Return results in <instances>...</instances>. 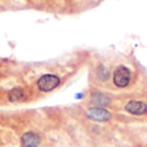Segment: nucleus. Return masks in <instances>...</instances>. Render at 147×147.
Segmentation results:
<instances>
[{
  "label": "nucleus",
  "mask_w": 147,
  "mask_h": 147,
  "mask_svg": "<svg viewBox=\"0 0 147 147\" xmlns=\"http://www.w3.org/2000/svg\"><path fill=\"white\" fill-rule=\"evenodd\" d=\"M62 84H63V78L61 75L54 72H45L35 80L34 90L36 92V94H49L58 89Z\"/></svg>",
  "instance_id": "nucleus-1"
},
{
  "label": "nucleus",
  "mask_w": 147,
  "mask_h": 147,
  "mask_svg": "<svg viewBox=\"0 0 147 147\" xmlns=\"http://www.w3.org/2000/svg\"><path fill=\"white\" fill-rule=\"evenodd\" d=\"M35 97H36V92L25 85H16L13 88L8 89L7 93H5L7 102L13 105L27 103V102L32 101Z\"/></svg>",
  "instance_id": "nucleus-2"
},
{
  "label": "nucleus",
  "mask_w": 147,
  "mask_h": 147,
  "mask_svg": "<svg viewBox=\"0 0 147 147\" xmlns=\"http://www.w3.org/2000/svg\"><path fill=\"white\" fill-rule=\"evenodd\" d=\"M111 81L112 85L116 89H125L130 86L133 81V74L132 70L127 65H117L111 74Z\"/></svg>",
  "instance_id": "nucleus-3"
},
{
  "label": "nucleus",
  "mask_w": 147,
  "mask_h": 147,
  "mask_svg": "<svg viewBox=\"0 0 147 147\" xmlns=\"http://www.w3.org/2000/svg\"><path fill=\"white\" fill-rule=\"evenodd\" d=\"M84 115L86 119L92 120L94 123H107L111 121L114 115L106 107H98V106H88L84 110Z\"/></svg>",
  "instance_id": "nucleus-4"
},
{
  "label": "nucleus",
  "mask_w": 147,
  "mask_h": 147,
  "mask_svg": "<svg viewBox=\"0 0 147 147\" xmlns=\"http://www.w3.org/2000/svg\"><path fill=\"white\" fill-rule=\"evenodd\" d=\"M112 102H114V98L110 93L103 90H99V89H92L89 92L88 96V105L89 106H98V107H109L112 106Z\"/></svg>",
  "instance_id": "nucleus-5"
},
{
  "label": "nucleus",
  "mask_w": 147,
  "mask_h": 147,
  "mask_svg": "<svg viewBox=\"0 0 147 147\" xmlns=\"http://www.w3.org/2000/svg\"><path fill=\"white\" fill-rule=\"evenodd\" d=\"M44 137L39 130L27 129L20 136V147H41Z\"/></svg>",
  "instance_id": "nucleus-6"
},
{
  "label": "nucleus",
  "mask_w": 147,
  "mask_h": 147,
  "mask_svg": "<svg viewBox=\"0 0 147 147\" xmlns=\"http://www.w3.org/2000/svg\"><path fill=\"white\" fill-rule=\"evenodd\" d=\"M123 110L132 116H146L147 102L142 101V99H129L124 103Z\"/></svg>",
  "instance_id": "nucleus-7"
},
{
  "label": "nucleus",
  "mask_w": 147,
  "mask_h": 147,
  "mask_svg": "<svg viewBox=\"0 0 147 147\" xmlns=\"http://www.w3.org/2000/svg\"><path fill=\"white\" fill-rule=\"evenodd\" d=\"M111 70L103 62H99L93 69V80L97 84H106L111 80Z\"/></svg>",
  "instance_id": "nucleus-8"
},
{
  "label": "nucleus",
  "mask_w": 147,
  "mask_h": 147,
  "mask_svg": "<svg viewBox=\"0 0 147 147\" xmlns=\"http://www.w3.org/2000/svg\"><path fill=\"white\" fill-rule=\"evenodd\" d=\"M85 98V93L84 92H78V93L75 94V99L76 101H81V99Z\"/></svg>",
  "instance_id": "nucleus-9"
},
{
  "label": "nucleus",
  "mask_w": 147,
  "mask_h": 147,
  "mask_svg": "<svg viewBox=\"0 0 147 147\" xmlns=\"http://www.w3.org/2000/svg\"><path fill=\"white\" fill-rule=\"evenodd\" d=\"M47 1H49V3H54V1H58V0H47Z\"/></svg>",
  "instance_id": "nucleus-10"
}]
</instances>
